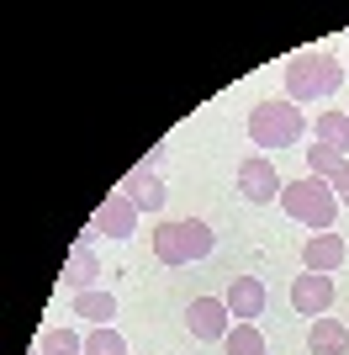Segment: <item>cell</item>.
Wrapping results in <instances>:
<instances>
[{"mask_svg":"<svg viewBox=\"0 0 349 355\" xmlns=\"http://www.w3.org/2000/svg\"><path fill=\"white\" fill-rule=\"evenodd\" d=\"M344 64L328 53V48H302V53H291L286 59V101L307 106V101H323V96H334L344 85Z\"/></svg>","mask_w":349,"mask_h":355,"instance_id":"1","label":"cell"},{"mask_svg":"<svg viewBox=\"0 0 349 355\" xmlns=\"http://www.w3.org/2000/svg\"><path fill=\"white\" fill-rule=\"evenodd\" d=\"M217 250V234H212V223L206 218H170L154 228V260L159 266H196L206 254Z\"/></svg>","mask_w":349,"mask_h":355,"instance_id":"2","label":"cell"},{"mask_svg":"<svg viewBox=\"0 0 349 355\" xmlns=\"http://www.w3.org/2000/svg\"><path fill=\"white\" fill-rule=\"evenodd\" d=\"M280 212L296 218L302 228L312 234H334V218H339V196L328 180L318 175H302V180H286V191H280Z\"/></svg>","mask_w":349,"mask_h":355,"instance_id":"3","label":"cell"},{"mask_svg":"<svg viewBox=\"0 0 349 355\" xmlns=\"http://www.w3.org/2000/svg\"><path fill=\"white\" fill-rule=\"evenodd\" d=\"M307 133V117H302V106L296 101H260L254 112H249V144L254 148H291V144H302Z\"/></svg>","mask_w":349,"mask_h":355,"instance_id":"4","label":"cell"},{"mask_svg":"<svg viewBox=\"0 0 349 355\" xmlns=\"http://www.w3.org/2000/svg\"><path fill=\"white\" fill-rule=\"evenodd\" d=\"M238 191H244V202H254V207H270V202H280L286 180H280L276 159H270V154H249V159L238 164Z\"/></svg>","mask_w":349,"mask_h":355,"instance_id":"5","label":"cell"},{"mask_svg":"<svg viewBox=\"0 0 349 355\" xmlns=\"http://www.w3.org/2000/svg\"><path fill=\"white\" fill-rule=\"evenodd\" d=\"M90 234H101V239H132L138 234V202H132L127 191H111L96 207V218H90Z\"/></svg>","mask_w":349,"mask_h":355,"instance_id":"6","label":"cell"},{"mask_svg":"<svg viewBox=\"0 0 349 355\" xmlns=\"http://www.w3.org/2000/svg\"><path fill=\"white\" fill-rule=\"evenodd\" d=\"M291 308L302 313L307 324H312V318H328V308H334V276L302 270V276L291 282Z\"/></svg>","mask_w":349,"mask_h":355,"instance_id":"7","label":"cell"},{"mask_svg":"<svg viewBox=\"0 0 349 355\" xmlns=\"http://www.w3.org/2000/svg\"><path fill=\"white\" fill-rule=\"evenodd\" d=\"M228 318H233V313H228L222 297H196V302L186 308V329L196 334V340H206V345H217V340H228V334H233Z\"/></svg>","mask_w":349,"mask_h":355,"instance_id":"8","label":"cell"},{"mask_svg":"<svg viewBox=\"0 0 349 355\" xmlns=\"http://www.w3.org/2000/svg\"><path fill=\"white\" fill-rule=\"evenodd\" d=\"M222 302H228L233 324H254V318H265V308H270V292H265L260 276H233Z\"/></svg>","mask_w":349,"mask_h":355,"instance_id":"9","label":"cell"},{"mask_svg":"<svg viewBox=\"0 0 349 355\" xmlns=\"http://www.w3.org/2000/svg\"><path fill=\"white\" fill-rule=\"evenodd\" d=\"M344 234H312L302 244V270H318V276H334L344 266Z\"/></svg>","mask_w":349,"mask_h":355,"instance_id":"10","label":"cell"},{"mask_svg":"<svg viewBox=\"0 0 349 355\" xmlns=\"http://www.w3.org/2000/svg\"><path fill=\"white\" fill-rule=\"evenodd\" d=\"M122 191H127L132 202H138V212H164V202H170V191H164V180L154 175L148 164H138V170H132Z\"/></svg>","mask_w":349,"mask_h":355,"instance_id":"11","label":"cell"},{"mask_svg":"<svg viewBox=\"0 0 349 355\" xmlns=\"http://www.w3.org/2000/svg\"><path fill=\"white\" fill-rule=\"evenodd\" d=\"M307 350H312V355H349V324H344V318H312V329H307Z\"/></svg>","mask_w":349,"mask_h":355,"instance_id":"12","label":"cell"},{"mask_svg":"<svg viewBox=\"0 0 349 355\" xmlns=\"http://www.w3.org/2000/svg\"><path fill=\"white\" fill-rule=\"evenodd\" d=\"M96 276H101L96 250H90V244H74L69 260H64V270H58V282L69 286V292H90V286H96Z\"/></svg>","mask_w":349,"mask_h":355,"instance_id":"13","label":"cell"},{"mask_svg":"<svg viewBox=\"0 0 349 355\" xmlns=\"http://www.w3.org/2000/svg\"><path fill=\"white\" fill-rule=\"evenodd\" d=\"M74 318H90L96 329H111L116 318V297L106 286H90V292H74Z\"/></svg>","mask_w":349,"mask_h":355,"instance_id":"14","label":"cell"},{"mask_svg":"<svg viewBox=\"0 0 349 355\" xmlns=\"http://www.w3.org/2000/svg\"><path fill=\"white\" fill-rule=\"evenodd\" d=\"M312 133H318V144L339 148V154L349 159V112H339V106L318 112V117H312Z\"/></svg>","mask_w":349,"mask_h":355,"instance_id":"15","label":"cell"},{"mask_svg":"<svg viewBox=\"0 0 349 355\" xmlns=\"http://www.w3.org/2000/svg\"><path fill=\"white\" fill-rule=\"evenodd\" d=\"M344 164L349 159L339 154V148H328V144H312V148H307V175H318V180H334Z\"/></svg>","mask_w":349,"mask_h":355,"instance_id":"16","label":"cell"},{"mask_svg":"<svg viewBox=\"0 0 349 355\" xmlns=\"http://www.w3.org/2000/svg\"><path fill=\"white\" fill-rule=\"evenodd\" d=\"M37 355H85V340H80L74 329H43Z\"/></svg>","mask_w":349,"mask_h":355,"instance_id":"17","label":"cell"},{"mask_svg":"<svg viewBox=\"0 0 349 355\" xmlns=\"http://www.w3.org/2000/svg\"><path fill=\"white\" fill-rule=\"evenodd\" d=\"M222 345H228V355H270V345H265V334L254 324H233V334Z\"/></svg>","mask_w":349,"mask_h":355,"instance_id":"18","label":"cell"},{"mask_svg":"<svg viewBox=\"0 0 349 355\" xmlns=\"http://www.w3.org/2000/svg\"><path fill=\"white\" fill-rule=\"evenodd\" d=\"M85 355H132V350H127V340H122L116 324H111V329H90L85 334Z\"/></svg>","mask_w":349,"mask_h":355,"instance_id":"19","label":"cell"},{"mask_svg":"<svg viewBox=\"0 0 349 355\" xmlns=\"http://www.w3.org/2000/svg\"><path fill=\"white\" fill-rule=\"evenodd\" d=\"M328 186H334V196H339V207H349V164H344V170H339L334 180H328Z\"/></svg>","mask_w":349,"mask_h":355,"instance_id":"20","label":"cell"}]
</instances>
